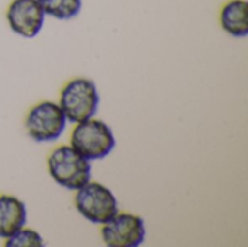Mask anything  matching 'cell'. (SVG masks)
Wrapping results in <instances>:
<instances>
[{
    "instance_id": "6da1fadb",
    "label": "cell",
    "mask_w": 248,
    "mask_h": 247,
    "mask_svg": "<svg viewBox=\"0 0 248 247\" xmlns=\"http://www.w3.org/2000/svg\"><path fill=\"white\" fill-rule=\"evenodd\" d=\"M99 92L93 80L76 77L64 84L60 93V108L67 122L78 124L90 119L99 109Z\"/></svg>"
},
{
    "instance_id": "7a4b0ae2",
    "label": "cell",
    "mask_w": 248,
    "mask_h": 247,
    "mask_svg": "<svg viewBox=\"0 0 248 247\" xmlns=\"http://www.w3.org/2000/svg\"><path fill=\"white\" fill-rule=\"evenodd\" d=\"M70 146L80 156L89 162H93L108 157L113 151L116 140L108 124L100 119L90 118L78 122L74 127Z\"/></svg>"
},
{
    "instance_id": "3957f363",
    "label": "cell",
    "mask_w": 248,
    "mask_h": 247,
    "mask_svg": "<svg viewBox=\"0 0 248 247\" xmlns=\"http://www.w3.org/2000/svg\"><path fill=\"white\" fill-rule=\"evenodd\" d=\"M48 172L57 185L68 191H77L90 182L92 165L71 146H61L49 154Z\"/></svg>"
},
{
    "instance_id": "277c9868",
    "label": "cell",
    "mask_w": 248,
    "mask_h": 247,
    "mask_svg": "<svg viewBox=\"0 0 248 247\" xmlns=\"http://www.w3.org/2000/svg\"><path fill=\"white\" fill-rule=\"evenodd\" d=\"M74 205L81 217L94 224L106 223L119 211L113 192L97 182H87L77 189Z\"/></svg>"
},
{
    "instance_id": "5b68a950",
    "label": "cell",
    "mask_w": 248,
    "mask_h": 247,
    "mask_svg": "<svg viewBox=\"0 0 248 247\" xmlns=\"http://www.w3.org/2000/svg\"><path fill=\"white\" fill-rule=\"evenodd\" d=\"M67 125L65 115L58 103L42 100L33 105L25 119L28 135L36 143H49L58 140Z\"/></svg>"
},
{
    "instance_id": "8992f818",
    "label": "cell",
    "mask_w": 248,
    "mask_h": 247,
    "mask_svg": "<svg viewBox=\"0 0 248 247\" xmlns=\"http://www.w3.org/2000/svg\"><path fill=\"white\" fill-rule=\"evenodd\" d=\"M100 236L109 247H138L145 242L147 229L140 215L118 211L102 224Z\"/></svg>"
},
{
    "instance_id": "52a82bcc",
    "label": "cell",
    "mask_w": 248,
    "mask_h": 247,
    "mask_svg": "<svg viewBox=\"0 0 248 247\" xmlns=\"http://www.w3.org/2000/svg\"><path fill=\"white\" fill-rule=\"evenodd\" d=\"M45 16L38 0H12L6 10L9 28L23 38H35L44 26Z\"/></svg>"
},
{
    "instance_id": "ba28073f",
    "label": "cell",
    "mask_w": 248,
    "mask_h": 247,
    "mask_svg": "<svg viewBox=\"0 0 248 247\" xmlns=\"http://www.w3.org/2000/svg\"><path fill=\"white\" fill-rule=\"evenodd\" d=\"M28 218L25 204L12 195H0V239H7L25 227Z\"/></svg>"
},
{
    "instance_id": "9c48e42d",
    "label": "cell",
    "mask_w": 248,
    "mask_h": 247,
    "mask_svg": "<svg viewBox=\"0 0 248 247\" xmlns=\"http://www.w3.org/2000/svg\"><path fill=\"white\" fill-rule=\"evenodd\" d=\"M222 29L235 38L248 35V1L247 0H228L219 15Z\"/></svg>"
},
{
    "instance_id": "30bf717a",
    "label": "cell",
    "mask_w": 248,
    "mask_h": 247,
    "mask_svg": "<svg viewBox=\"0 0 248 247\" xmlns=\"http://www.w3.org/2000/svg\"><path fill=\"white\" fill-rule=\"evenodd\" d=\"M38 3L45 15L58 20L74 19L83 6L81 0H38Z\"/></svg>"
},
{
    "instance_id": "8fae6325",
    "label": "cell",
    "mask_w": 248,
    "mask_h": 247,
    "mask_svg": "<svg viewBox=\"0 0 248 247\" xmlns=\"http://www.w3.org/2000/svg\"><path fill=\"white\" fill-rule=\"evenodd\" d=\"M6 247H41L44 246V239L42 236L32 230V229H25L22 227L17 230L15 234L6 239L4 242Z\"/></svg>"
}]
</instances>
